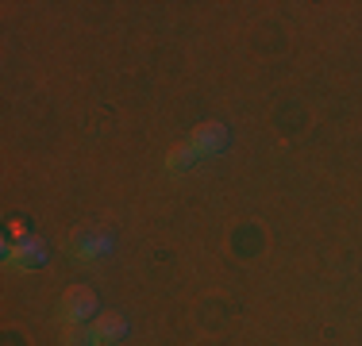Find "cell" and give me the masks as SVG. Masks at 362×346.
<instances>
[{
	"label": "cell",
	"instance_id": "8992f818",
	"mask_svg": "<svg viewBox=\"0 0 362 346\" xmlns=\"http://www.w3.org/2000/svg\"><path fill=\"white\" fill-rule=\"evenodd\" d=\"M193 158H197V154L189 150V143H185V146H174V150L166 154V166L170 169H189V166H193Z\"/></svg>",
	"mask_w": 362,
	"mask_h": 346
},
{
	"label": "cell",
	"instance_id": "3957f363",
	"mask_svg": "<svg viewBox=\"0 0 362 346\" xmlns=\"http://www.w3.org/2000/svg\"><path fill=\"white\" fill-rule=\"evenodd\" d=\"M47 262V242L42 239H20V242H8V266H42Z\"/></svg>",
	"mask_w": 362,
	"mask_h": 346
},
{
	"label": "cell",
	"instance_id": "277c9868",
	"mask_svg": "<svg viewBox=\"0 0 362 346\" xmlns=\"http://www.w3.org/2000/svg\"><path fill=\"white\" fill-rule=\"evenodd\" d=\"M93 339H97V346H108V342H119L127 335V319L116 316V311H108V316H97L93 319Z\"/></svg>",
	"mask_w": 362,
	"mask_h": 346
},
{
	"label": "cell",
	"instance_id": "5b68a950",
	"mask_svg": "<svg viewBox=\"0 0 362 346\" xmlns=\"http://www.w3.org/2000/svg\"><path fill=\"white\" fill-rule=\"evenodd\" d=\"M62 346H97V339H93V327L85 323H70L62 335Z\"/></svg>",
	"mask_w": 362,
	"mask_h": 346
},
{
	"label": "cell",
	"instance_id": "7a4b0ae2",
	"mask_svg": "<svg viewBox=\"0 0 362 346\" xmlns=\"http://www.w3.org/2000/svg\"><path fill=\"white\" fill-rule=\"evenodd\" d=\"M223 146H228V127L223 124H197L193 131H189V150H193L197 158H204V154H220Z\"/></svg>",
	"mask_w": 362,
	"mask_h": 346
},
{
	"label": "cell",
	"instance_id": "6da1fadb",
	"mask_svg": "<svg viewBox=\"0 0 362 346\" xmlns=\"http://www.w3.org/2000/svg\"><path fill=\"white\" fill-rule=\"evenodd\" d=\"M62 319L66 323H85L89 316H97V292L89 289V285H70V289L62 292Z\"/></svg>",
	"mask_w": 362,
	"mask_h": 346
}]
</instances>
